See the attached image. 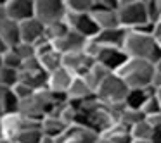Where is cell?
I'll return each mask as SVG.
<instances>
[{
  "label": "cell",
  "instance_id": "cb8c5ba5",
  "mask_svg": "<svg viewBox=\"0 0 161 143\" xmlns=\"http://www.w3.org/2000/svg\"><path fill=\"white\" fill-rule=\"evenodd\" d=\"M101 136H104V138L109 140L111 143H133L132 135H130V129L123 128L121 124H118V122L113 124L111 128H109L104 135H101Z\"/></svg>",
  "mask_w": 161,
  "mask_h": 143
},
{
  "label": "cell",
  "instance_id": "681fc988",
  "mask_svg": "<svg viewBox=\"0 0 161 143\" xmlns=\"http://www.w3.org/2000/svg\"><path fill=\"white\" fill-rule=\"evenodd\" d=\"M158 45H159V49H161V40H159V42H158Z\"/></svg>",
  "mask_w": 161,
  "mask_h": 143
},
{
  "label": "cell",
  "instance_id": "9a60e30c",
  "mask_svg": "<svg viewBox=\"0 0 161 143\" xmlns=\"http://www.w3.org/2000/svg\"><path fill=\"white\" fill-rule=\"evenodd\" d=\"M85 43H87V38L81 36L80 33H76V31L71 29L66 36H63V38L57 40V42L52 43V45L59 54L66 55V54H73V52H83Z\"/></svg>",
  "mask_w": 161,
  "mask_h": 143
},
{
  "label": "cell",
  "instance_id": "8d00e7d4",
  "mask_svg": "<svg viewBox=\"0 0 161 143\" xmlns=\"http://www.w3.org/2000/svg\"><path fill=\"white\" fill-rule=\"evenodd\" d=\"M146 122L151 126V128H154V129L161 128V112H159V114H154V115L146 117Z\"/></svg>",
  "mask_w": 161,
  "mask_h": 143
},
{
  "label": "cell",
  "instance_id": "ac0fdd59",
  "mask_svg": "<svg viewBox=\"0 0 161 143\" xmlns=\"http://www.w3.org/2000/svg\"><path fill=\"white\" fill-rule=\"evenodd\" d=\"M0 38L5 42L9 49H14L21 43V35H19V23L5 19L0 23Z\"/></svg>",
  "mask_w": 161,
  "mask_h": 143
},
{
  "label": "cell",
  "instance_id": "4dcf8cb0",
  "mask_svg": "<svg viewBox=\"0 0 161 143\" xmlns=\"http://www.w3.org/2000/svg\"><path fill=\"white\" fill-rule=\"evenodd\" d=\"M43 138L42 129H25L14 143H40Z\"/></svg>",
  "mask_w": 161,
  "mask_h": 143
},
{
  "label": "cell",
  "instance_id": "74e56055",
  "mask_svg": "<svg viewBox=\"0 0 161 143\" xmlns=\"http://www.w3.org/2000/svg\"><path fill=\"white\" fill-rule=\"evenodd\" d=\"M151 88H153L154 91L161 88V71L156 69V73H154V76H153V83H151Z\"/></svg>",
  "mask_w": 161,
  "mask_h": 143
},
{
  "label": "cell",
  "instance_id": "60d3db41",
  "mask_svg": "<svg viewBox=\"0 0 161 143\" xmlns=\"http://www.w3.org/2000/svg\"><path fill=\"white\" fill-rule=\"evenodd\" d=\"M7 50H9V47L5 45V42H4V40L0 38V55H4V54L7 52Z\"/></svg>",
  "mask_w": 161,
  "mask_h": 143
},
{
  "label": "cell",
  "instance_id": "8fae6325",
  "mask_svg": "<svg viewBox=\"0 0 161 143\" xmlns=\"http://www.w3.org/2000/svg\"><path fill=\"white\" fill-rule=\"evenodd\" d=\"M73 74L68 69L61 67V69L54 71V73L49 74L47 78V90L54 95H59V97H66L68 90H69L71 83H73ZM68 98V97H66Z\"/></svg>",
  "mask_w": 161,
  "mask_h": 143
},
{
  "label": "cell",
  "instance_id": "83f0119b",
  "mask_svg": "<svg viewBox=\"0 0 161 143\" xmlns=\"http://www.w3.org/2000/svg\"><path fill=\"white\" fill-rule=\"evenodd\" d=\"M130 135H132L133 141H149L151 143L153 135H154V128H151V126L146 122V119H144L142 122L135 124L132 129H130Z\"/></svg>",
  "mask_w": 161,
  "mask_h": 143
},
{
  "label": "cell",
  "instance_id": "44dd1931",
  "mask_svg": "<svg viewBox=\"0 0 161 143\" xmlns=\"http://www.w3.org/2000/svg\"><path fill=\"white\" fill-rule=\"evenodd\" d=\"M47 78H49V74L42 69L35 71V73H21V71H19V81L28 84V86L33 88L35 91L47 88Z\"/></svg>",
  "mask_w": 161,
  "mask_h": 143
},
{
  "label": "cell",
  "instance_id": "7402d4cb",
  "mask_svg": "<svg viewBox=\"0 0 161 143\" xmlns=\"http://www.w3.org/2000/svg\"><path fill=\"white\" fill-rule=\"evenodd\" d=\"M11 112H19V100L12 93V90L0 86V117Z\"/></svg>",
  "mask_w": 161,
  "mask_h": 143
},
{
  "label": "cell",
  "instance_id": "ab89813d",
  "mask_svg": "<svg viewBox=\"0 0 161 143\" xmlns=\"http://www.w3.org/2000/svg\"><path fill=\"white\" fill-rule=\"evenodd\" d=\"M7 18V11H5V0H0V23L5 21Z\"/></svg>",
  "mask_w": 161,
  "mask_h": 143
},
{
  "label": "cell",
  "instance_id": "603a6c76",
  "mask_svg": "<svg viewBox=\"0 0 161 143\" xmlns=\"http://www.w3.org/2000/svg\"><path fill=\"white\" fill-rule=\"evenodd\" d=\"M38 60H40L42 69L45 71L47 74H50V73H54V71H57V69L63 67V54H59L56 49H52V50H49L47 54L40 55Z\"/></svg>",
  "mask_w": 161,
  "mask_h": 143
},
{
  "label": "cell",
  "instance_id": "ee69618b",
  "mask_svg": "<svg viewBox=\"0 0 161 143\" xmlns=\"http://www.w3.org/2000/svg\"><path fill=\"white\" fill-rule=\"evenodd\" d=\"M156 98L159 100V105H161V88H159V90H156Z\"/></svg>",
  "mask_w": 161,
  "mask_h": 143
},
{
  "label": "cell",
  "instance_id": "4316f807",
  "mask_svg": "<svg viewBox=\"0 0 161 143\" xmlns=\"http://www.w3.org/2000/svg\"><path fill=\"white\" fill-rule=\"evenodd\" d=\"M64 5L69 14H90L94 7V0H64Z\"/></svg>",
  "mask_w": 161,
  "mask_h": 143
},
{
  "label": "cell",
  "instance_id": "277c9868",
  "mask_svg": "<svg viewBox=\"0 0 161 143\" xmlns=\"http://www.w3.org/2000/svg\"><path fill=\"white\" fill-rule=\"evenodd\" d=\"M128 91H130V88L125 84V81L116 73H113L97 86L95 97L106 107H114V105L125 104V98L128 95Z\"/></svg>",
  "mask_w": 161,
  "mask_h": 143
},
{
  "label": "cell",
  "instance_id": "5b68a950",
  "mask_svg": "<svg viewBox=\"0 0 161 143\" xmlns=\"http://www.w3.org/2000/svg\"><path fill=\"white\" fill-rule=\"evenodd\" d=\"M118 2L119 0H94L90 14L101 31L121 28L118 18Z\"/></svg>",
  "mask_w": 161,
  "mask_h": 143
},
{
  "label": "cell",
  "instance_id": "d6986e66",
  "mask_svg": "<svg viewBox=\"0 0 161 143\" xmlns=\"http://www.w3.org/2000/svg\"><path fill=\"white\" fill-rule=\"evenodd\" d=\"M40 129L45 136H50V138H61V136L66 133L68 126L57 117L56 114H49L42 119L40 122Z\"/></svg>",
  "mask_w": 161,
  "mask_h": 143
},
{
  "label": "cell",
  "instance_id": "30bf717a",
  "mask_svg": "<svg viewBox=\"0 0 161 143\" xmlns=\"http://www.w3.org/2000/svg\"><path fill=\"white\" fill-rule=\"evenodd\" d=\"M94 64H95V60L90 59V57H87L83 52H73V54L63 55V67L69 71L73 76L85 78V74L88 73V69H90Z\"/></svg>",
  "mask_w": 161,
  "mask_h": 143
},
{
  "label": "cell",
  "instance_id": "1f68e13d",
  "mask_svg": "<svg viewBox=\"0 0 161 143\" xmlns=\"http://www.w3.org/2000/svg\"><path fill=\"white\" fill-rule=\"evenodd\" d=\"M144 114V117H149V115H154V114H159L161 112V105H159V100L156 98V93L153 95V97L147 98V102L144 104L142 110H140Z\"/></svg>",
  "mask_w": 161,
  "mask_h": 143
},
{
  "label": "cell",
  "instance_id": "c3c4849f",
  "mask_svg": "<svg viewBox=\"0 0 161 143\" xmlns=\"http://www.w3.org/2000/svg\"><path fill=\"white\" fill-rule=\"evenodd\" d=\"M0 140H2V128H0Z\"/></svg>",
  "mask_w": 161,
  "mask_h": 143
},
{
  "label": "cell",
  "instance_id": "f6af8a7d",
  "mask_svg": "<svg viewBox=\"0 0 161 143\" xmlns=\"http://www.w3.org/2000/svg\"><path fill=\"white\" fill-rule=\"evenodd\" d=\"M156 69H158V71H161V60H159V62L156 64Z\"/></svg>",
  "mask_w": 161,
  "mask_h": 143
},
{
  "label": "cell",
  "instance_id": "d6a6232c",
  "mask_svg": "<svg viewBox=\"0 0 161 143\" xmlns=\"http://www.w3.org/2000/svg\"><path fill=\"white\" fill-rule=\"evenodd\" d=\"M101 50H102V47L99 45L94 38L87 40V43H85V47H83V54L87 57H90V59H94L95 62H97V57H99V54H101Z\"/></svg>",
  "mask_w": 161,
  "mask_h": 143
},
{
  "label": "cell",
  "instance_id": "7a4b0ae2",
  "mask_svg": "<svg viewBox=\"0 0 161 143\" xmlns=\"http://www.w3.org/2000/svg\"><path fill=\"white\" fill-rule=\"evenodd\" d=\"M154 73H156V66L149 60H142V59H128L116 71V74L125 81V84L130 90L151 88Z\"/></svg>",
  "mask_w": 161,
  "mask_h": 143
},
{
  "label": "cell",
  "instance_id": "e575fe53",
  "mask_svg": "<svg viewBox=\"0 0 161 143\" xmlns=\"http://www.w3.org/2000/svg\"><path fill=\"white\" fill-rule=\"evenodd\" d=\"M12 93H14L16 98L21 102V100H26L28 97H31V95L35 93V90H33V88H30L28 84H25V83H21V81H19V83L12 88Z\"/></svg>",
  "mask_w": 161,
  "mask_h": 143
},
{
  "label": "cell",
  "instance_id": "ffe728a7",
  "mask_svg": "<svg viewBox=\"0 0 161 143\" xmlns=\"http://www.w3.org/2000/svg\"><path fill=\"white\" fill-rule=\"evenodd\" d=\"M156 91L153 88H144V90H130L128 95L125 98V107L132 109V110H142L144 104L147 102V98L153 97Z\"/></svg>",
  "mask_w": 161,
  "mask_h": 143
},
{
  "label": "cell",
  "instance_id": "8992f818",
  "mask_svg": "<svg viewBox=\"0 0 161 143\" xmlns=\"http://www.w3.org/2000/svg\"><path fill=\"white\" fill-rule=\"evenodd\" d=\"M66 14L64 0H35V18L43 26L64 21Z\"/></svg>",
  "mask_w": 161,
  "mask_h": 143
},
{
  "label": "cell",
  "instance_id": "836d02e7",
  "mask_svg": "<svg viewBox=\"0 0 161 143\" xmlns=\"http://www.w3.org/2000/svg\"><path fill=\"white\" fill-rule=\"evenodd\" d=\"M14 50L18 52V55L21 57V60H28L31 57H36V52H35V47L30 45V43H19L18 47H14Z\"/></svg>",
  "mask_w": 161,
  "mask_h": 143
},
{
  "label": "cell",
  "instance_id": "52a82bcc",
  "mask_svg": "<svg viewBox=\"0 0 161 143\" xmlns=\"http://www.w3.org/2000/svg\"><path fill=\"white\" fill-rule=\"evenodd\" d=\"M64 21L68 23V26H69L73 31L80 33V35L85 36L87 40L95 38V36L99 35V31H101V29H99V26L95 24L92 14L76 16V14H69V12H68L66 18H64Z\"/></svg>",
  "mask_w": 161,
  "mask_h": 143
},
{
  "label": "cell",
  "instance_id": "d4e9b609",
  "mask_svg": "<svg viewBox=\"0 0 161 143\" xmlns=\"http://www.w3.org/2000/svg\"><path fill=\"white\" fill-rule=\"evenodd\" d=\"M109 74H113L111 71L106 69V67L102 66V64L95 62L94 66H92L90 69H88V73L85 74V79H87V83L92 86V90L95 91V90H97V86H99V84H101L102 81L106 79V78L109 76Z\"/></svg>",
  "mask_w": 161,
  "mask_h": 143
},
{
  "label": "cell",
  "instance_id": "f546056e",
  "mask_svg": "<svg viewBox=\"0 0 161 143\" xmlns=\"http://www.w3.org/2000/svg\"><path fill=\"white\" fill-rule=\"evenodd\" d=\"M21 57L18 55V52H16L14 49H9L7 52L2 55V66L4 67H9V69H21Z\"/></svg>",
  "mask_w": 161,
  "mask_h": 143
},
{
  "label": "cell",
  "instance_id": "7c38bea8",
  "mask_svg": "<svg viewBox=\"0 0 161 143\" xmlns=\"http://www.w3.org/2000/svg\"><path fill=\"white\" fill-rule=\"evenodd\" d=\"M99 140V133H95L92 128L85 126H71L66 129L61 138H57V143H95Z\"/></svg>",
  "mask_w": 161,
  "mask_h": 143
},
{
  "label": "cell",
  "instance_id": "d590c367",
  "mask_svg": "<svg viewBox=\"0 0 161 143\" xmlns=\"http://www.w3.org/2000/svg\"><path fill=\"white\" fill-rule=\"evenodd\" d=\"M40 69H42V66H40L38 57H31V59H28V60H23L19 71H21V73H35V71H40Z\"/></svg>",
  "mask_w": 161,
  "mask_h": 143
},
{
  "label": "cell",
  "instance_id": "ba28073f",
  "mask_svg": "<svg viewBox=\"0 0 161 143\" xmlns=\"http://www.w3.org/2000/svg\"><path fill=\"white\" fill-rule=\"evenodd\" d=\"M25 117L19 112H11L0 117V128H2V140L9 143H14L19 138L23 131H25Z\"/></svg>",
  "mask_w": 161,
  "mask_h": 143
},
{
  "label": "cell",
  "instance_id": "bcb514c9",
  "mask_svg": "<svg viewBox=\"0 0 161 143\" xmlns=\"http://www.w3.org/2000/svg\"><path fill=\"white\" fill-rule=\"evenodd\" d=\"M2 67H4V66H2V55H0V69H2Z\"/></svg>",
  "mask_w": 161,
  "mask_h": 143
},
{
  "label": "cell",
  "instance_id": "f35d334b",
  "mask_svg": "<svg viewBox=\"0 0 161 143\" xmlns=\"http://www.w3.org/2000/svg\"><path fill=\"white\" fill-rule=\"evenodd\" d=\"M153 36H154L156 42H159V40H161V19L153 24Z\"/></svg>",
  "mask_w": 161,
  "mask_h": 143
},
{
  "label": "cell",
  "instance_id": "6da1fadb",
  "mask_svg": "<svg viewBox=\"0 0 161 143\" xmlns=\"http://www.w3.org/2000/svg\"><path fill=\"white\" fill-rule=\"evenodd\" d=\"M121 50L126 54L128 59L149 60L154 66L161 60V49L154 36L149 33L137 31V29H126Z\"/></svg>",
  "mask_w": 161,
  "mask_h": 143
},
{
  "label": "cell",
  "instance_id": "4fadbf2b",
  "mask_svg": "<svg viewBox=\"0 0 161 143\" xmlns=\"http://www.w3.org/2000/svg\"><path fill=\"white\" fill-rule=\"evenodd\" d=\"M128 60L126 54L121 49H114V47H102L101 54L97 57V62L102 64L106 69H109L111 73H116L123 64Z\"/></svg>",
  "mask_w": 161,
  "mask_h": 143
},
{
  "label": "cell",
  "instance_id": "5bb4252c",
  "mask_svg": "<svg viewBox=\"0 0 161 143\" xmlns=\"http://www.w3.org/2000/svg\"><path fill=\"white\" fill-rule=\"evenodd\" d=\"M19 35H21L23 43L35 45L38 40H42L43 36H45V26H43L36 18H31V19H28V21L19 23Z\"/></svg>",
  "mask_w": 161,
  "mask_h": 143
},
{
  "label": "cell",
  "instance_id": "7dc6e473",
  "mask_svg": "<svg viewBox=\"0 0 161 143\" xmlns=\"http://www.w3.org/2000/svg\"><path fill=\"white\" fill-rule=\"evenodd\" d=\"M0 143H9V141H5V140H0Z\"/></svg>",
  "mask_w": 161,
  "mask_h": 143
},
{
  "label": "cell",
  "instance_id": "e0dca14e",
  "mask_svg": "<svg viewBox=\"0 0 161 143\" xmlns=\"http://www.w3.org/2000/svg\"><path fill=\"white\" fill-rule=\"evenodd\" d=\"M126 29L123 28H114V29H104L99 31V35L95 36V42L101 47H114V49H121L123 42H125Z\"/></svg>",
  "mask_w": 161,
  "mask_h": 143
},
{
  "label": "cell",
  "instance_id": "2e32d148",
  "mask_svg": "<svg viewBox=\"0 0 161 143\" xmlns=\"http://www.w3.org/2000/svg\"><path fill=\"white\" fill-rule=\"evenodd\" d=\"M95 91L92 90V86L87 83V79L81 76H75L73 78V83H71L69 90H68L66 97L68 102H83L87 98L94 97Z\"/></svg>",
  "mask_w": 161,
  "mask_h": 143
},
{
  "label": "cell",
  "instance_id": "484cf974",
  "mask_svg": "<svg viewBox=\"0 0 161 143\" xmlns=\"http://www.w3.org/2000/svg\"><path fill=\"white\" fill-rule=\"evenodd\" d=\"M69 31H71V28L68 26V23L66 21H59V23H54V24L45 26V38L49 40L50 43H56L57 40H61L63 36H66Z\"/></svg>",
  "mask_w": 161,
  "mask_h": 143
},
{
  "label": "cell",
  "instance_id": "3957f363",
  "mask_svg": "<svg viewBox=\"0 0 161 143\" xmlns=\"http://www.w3.org/2000/svg\"><path fill=\"white\" fill-rule=\"evenodd\" d=\"M118 18L123 29H139L149 24L146 0H119Z\"/></svg>",
  "mask_w": 161,
  "mask_h": 143
},
{
  "label": "cell",
  "instance_id": "7bdbcfd3",
  "mask_svg": "<svg viewBox=\"0 0 161 143\" xmlns=\"http://www.w3.org/2000/svg\"><path fill=\"white\" fill-rule=\"evenodd\" d=\"M95 143H111V141H109V140H106L104 136H99V140H97Z\"/></svg>",
  "mask_w": 161,
  "mask_h": 143
},
{
  "label": "cell",
  "instance_id": "b9f144b4",
  "mask_svg": "<svg viewBox=\"0 0 161 143\" xmlns=\"http://www.w3.org/2000/svg\"><path fill=\"white\" fill-rule=\"evenodd\" d=\"M40 143H57V138H50V136L43 135V138H42V141H40Z\"/></svg>",
  "mask_w": 161,
  "mask_h": 143
},
{
  "label": "cell",
  "instance_id": "9c48e42d",
  "mask_svg": "<svg viewBox=\"0 0 161 143\" xmlns=\"http://www.w3.org/2000/svg\"><path fill=\"white\" fill-rule=\"evenodd\" d=\"M5 11L11 21H28L35 18V0H5Z\"/></svg>",
  "mask_w": 161,
  "mask_h": 143
},
{
  "label": "cell",
  "instance_id": "f1b7e54d",
  "mask_svg": "<svg viewBox=\"0 0 161 143\" xmlns=\"http://www.w3.org/2000/svg\"><path fill=\"white\" fill-rule=\"evenodd\" d=\"M18 83H19V71L18 69H9V67H2L0 69V86L12 90Z\"/></svg>",
  "mask_w": 161,
  "mask_h": 143
}]
</instances>
